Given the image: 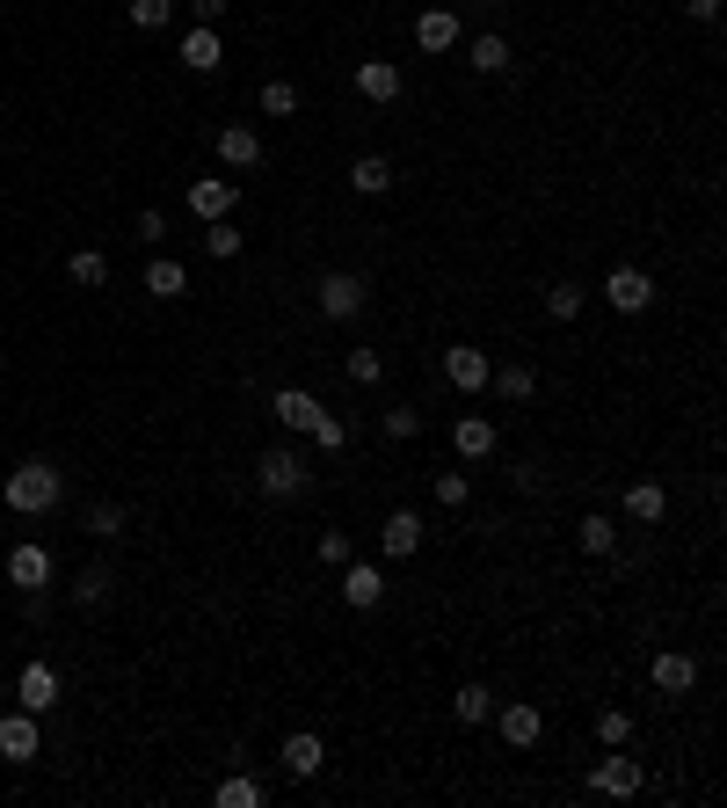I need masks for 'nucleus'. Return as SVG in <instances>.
Segmentation results:
<instances>
[{"instance_id":"obj_1","label":"nucleus","mask_w":727,"mask_h":808,"mask_svg":"<svg viewBox=\"0 0 727 808\" xmlns=\"http://www.w3.org/2000/svg\"><path fill=\"white\" fill-rule=\"evenodd\" d=\"M0 495H8V510H15V517H44V510H59L66 481H59V466H44V459H22Z\"/></svg>"},{"instance_id":"obj_2","label":"nucleus","mask_w":727,"mask_h":808,"mask_svg":"<svg viewBox=\"0 0 727 808\" xmlns=\"http://www.w3.org/2000/svg\"><path fill=\"white\" fill-rule=\"evenodd\" d=\"M255 489L270 495V503H292V495H306V459L284 452V444H270V452L255 459Z\"/></svg>"},{"instance_id":"obj_3","label":"nucleus","mask_w":727,"mask_h":808,"mask_svg":"<svg viewBox=\"0 0 727 808\" xmlns=\"http://www.w3.org/2000/svg\"><path fill=\"white\" fill-rule=\"evenodd\" d=\"M604 306H619V314H647V306H655V277L633 270V263H619L604 277Z\"/></svg>"},{"instance_id":"obj_4","label":"nucleus","mask_w":727,"mask_h":808,"mask_svg":"<svg viewBox=\"0 0 727 808\" xmlns=\"http://www.w3.org/2000/svg\"><path fill=\"white\" fill-rule=\"evenodd\" d=\"M364 300H371V292H364L357 270H328V277H320V314L328 321H357Z\"/></svg>"},{"instance_id":"obj_5","label":"nucleus","mask_w":727,"mask_h":808,"mask_svg":"<svg viewBox=\"0 0 727 808\" xmlns=\"http://www.w3.org/2000/svg\"><path fill=\"white\" fill-rule=\"evenodd\" d=\"M36 751H44V736H36V714H30V706L0 714V757H8V765H30Z\"/></svg>"},{"instance_id":"obj_6","label":"nucleus","mask_w":727,"mask_h":808,"mask_svg":"<svg viewBox=\"0 0 727 808\" xmlns=\"http://www.w3.org/2000/svg\"><path fill=\"white\" fill-rule=\"evenodd\" d=\"M495 728H503L509 751H531V743L546 736V714H538L531 700H509V706H495Z\"/></svg>"},{"instance_id":"obj_7","label":"nucleus","mask_w":727,"mask_h":808,"mask_svg":"<svg viewBox=\"0 0 727 808\" xmlns=\"http://www.w3.org/2000/svg\"><path fill=\"white\" fill-rule=\"evenodd\" d=\"M59 670L52 663H22V678H15V706H30V714H52L59 706Z\"/></svg>"},{"instance_id":"obj_8","label":"nucleus","mask_w":727,"mask_h":808,"mask_svg":"<svg viewBox=\"0 0 727 808\" xmlns=\"http://www.w3.org/2000/svg\"><path fill=\"white\" fill-rule=\"evenodd\" d=\"M233 204H241L233 176H197V182H190V211L204 219V227H211V219H233Z\"/></svg>"},{"instance_id":"obj_9","label":"nucleus","mask_w":727,"mask_h":808,"mask_svg":"<svg viewBox=\"0 0 727 808\" xmlns=\"http://www.w3.org/2000/svg\"><path fill=\"white\" fill-rule=\"evenodd\" d=\"M495 444H503L495 416H459V422H451V452H459V459H495Z\"/></svg>"},{"instance_id":"obj_10","label":"nucleus","mask_w":727,"mask_h":808,"mask_svg":"<svg viewBox=\"0 0 727 808\" xmlns=\"http://www.w3.org/2000/svg\"><path fill=\"white\" fill-rule=\"evenodd\" d=\"M379 598H386V568H371V562H357V554H349V562H343V605L371 612Z\"/></svg>"},{"instance_id":"obj_11","label":"nucleus","mask_w":727,"mask_h":808,"mask_svg":"<svg viewBox=\"0 0 727 808\" xmlns=\"http://www.w3.org/2000/svg\"><path fill=\"white\" fill-rule=\"evenodd\" d=\"M589 787L611 794V801H625V794H641V757H597V773H589Z\"/></svg>"},{"instance_id":"obj_12","label":"nucleus","mask_w":727,"mask_h":808,"mask_svg":"<svg viewBox=\"0 0 727 808\" xmlns=\"http://www.w3.org/2000/svg\"><path fill=\"white\" fill-rule=\"evenodd\" d=\"M487 350H466V343H459V350H444V379H451V393H487Z\"/></svg>"},{"instance_id":"obj_13","label":"nucleus","mask_w":727,"mask_h":808,"mask_svg":"<svg viewBox=\"0 0 727 808\" xmlns=\"http://www.w3.org/2000/svg\"><path fill=\"white\" fill-rule=\"evenodd\" d=\"M277 765H284V773H292V779H313V773H320V765H328V743L313 736V728H298V736H284Z\"/></svg>"},{"instance_id":"obj_14","label":"nucleus","mask_w":727,"mask_h":808,"mask_svg":"<svg viewBox=\"0 0 727 808\" xmlns=\"http://www.w3.org/2000/svg\"><path fill=\"white\" fill-rule=\"evenodd\" d=\"M379 546H386V562H408V554L422 546V517L415 510H393V517L379 525Z\"/></svg>"},{"instance_id":"obj_15","label":"nucleus","mask_w":727,"mask_h":808,"mask_svg":"<svg viewBox=\"0 0 727 808\" xmlns=\"http://www.w3.org/2000/svg\"><path fill=\"white\" fill-rule=\"evenodd\" d=\"M8 583H15V590H44V583H52V554H44V546H15V554H8Z\"/></svg>"},{"instance_id":"obj_16","label":"nucleus","mask_w":727,"mask_h":808,"mask_svg":"<svg viewBox=\"0 0 727 808\" xmlns=\"http://www.w3.org/2000/svg\"><path fill=\"white\" fill-rule=\"evenodd\" d=\"M357 95L364 103H400V66L393 59H364L357 66Z\"/></svg>"},{"instance_id":"obj_17","label":"nucleus","mask_w":727,"mask_h":808,"mask_svg":"<svg viewBox=\"0 0 727 808\" xmlns=\"http://www.w3.org/2000/svg\"><path fill=\"white\" fill-rule=\"evenodd\" d=\"M698 685V663L684 649H662L655 655V692H670V700H684V692Z\"/></svg>"},{"instance_id":"obj_18","label":"nucleus","mask_w":727,"mask_h":808,"mask_svg":"<svg viewBox=\"0 0 727 808\" xmlns=\"http://www.w3.org/2000/svg\"><path fill=\"white\" fill-rule=\"evenodd\" d=\"M219 160H225V168H255V160H262V132H255V124H225V132H219Z\"/></svg>"},{"instance_id":"obj_19","label":"nucleus","mask_w":727,"mask_h":808,"mask_svg":"<svg viewBox=\"0 0 727 808\" xmlns=\"http://www.w3.org/2000/svg\"><path fill=\"white\" fill-rule=\"evenodd\" d=\"M349 190H357V197H386V190H393V160H386V154H357V160H349Z\"/></svg>"},{"instance_id":"obj_20","label":"nucleus","mask_w":727,"mask_h":808,"mask_svg":"<svg viewBox=\"0 0 727 808\" xmlns=\"http://www.w3.org/2000/svg\"><path fill=\"white\" fill-rule=\"evenodd\" d=\"M415 44L422 52H451V44H459V15H451V8H422L415 15Z\"/></svg>"},{"instance_id":"obj_21","label":"nucleus","mask_w":727,"mask_h":808,"mask_svg":"<svg viewBox=\"0 0 727 808\" xmlns=\"http://www.w3.org/2000/svg\"><path fill=\"white\" fill-rule=\"evenodd\" d=\"M146 292H154V300H182V292H190V270L175 263V255H154V263H146Z\"/></svg>"},{"instance_id":"obj_22","label":"nucleus","mask_w":727,"mask_h":808,"mask_svg":"<svg viewBox=\"0 0 727 808\" xmlns=\"http://www.w3.org/2000/svg\"><path fill=\"white\" fill-rule=\"evenodd\" d=\"M270 408H277L284 430H313V416H320V401H313L306 387H277V401H270Z\"/></svg>"},{"instance_id":"obj_23","label":"nucleus","mask_w":727,"mask_h":808,"mask_svg":"<svg viewBox=\"0 0 727 808\" xmlns=\"http://www.w3.org/2000/svg\"><path fill=\"white\" fill-rule=\"evenodd\" d=\"M219 30H204V22H197V30L190 36H182V66H190V73H219Z\"/></svg>"},{"instance_id":"obj_24","label":"nucleus","mask_w":727,"mask_h":808,"mask_svg":"<svg viewBox=\"0 0 727 808\" xmlns=\"http://www.w3.org/2000/svg\"><path fill=\"white\" fill-rule=\"evenodd\" d=\"M662 510H670V495H662L655 481H633V489H625V517H633V525H662Z\"/></svg>"},{"instance_id":"obj_25","label":"nucleus","mask_w":727,"mask_h":808,"mask_svg":"<svg viewBox=\"0 0 727 808\" xmlns=\"http://www.w3.org/2000/svg\"><path fill=\"white\" fill-rule=\"evenodd\" d=\"M466 66L473 73H509V36H495V30L473 36V44H466Z\"/></svg>"},{"instance_id":"obj_26","label":"nucleus","mask_w":727,"mask_h":808,"mask_svg":"<svg viewBox=\"0 0 727 808\" xmlns=\"http://www.w3.org/2000/svg\"><path fill=\"white\" fill-rule=\"evenodd\" d=\"M487 387L503 393V401H531V393H538V371L531 365H503V371H487Z\"/></svg>"},{"instance_id":"obj_27","label":"nucleus","mask_w":727,"mask_h":808,"mask_svg":"<svg viewBox=\"0 0 727 808\" xmlns=\"http://www.w3.org/2000/svg\"><path fill=\"white\" fill-rule=\"evenodd\" d=\"M575 539H582V554H597V562H604V554H619V525H611V517H582V525H575Z\"/></svg>"},{"instance_id":"obj_28","label":"nucleus","mask_w":727,"mask_h":808,"mask_svg":"<svg viewBox=\"0 0 727 808\" xmlns=\"http://www.w3.org/2000/svg\"><path fill=\"white\" fill-rule=\"evenodd\" d=\"M451 714H459V721L473 728V721L495 714V692H487V685H459V692H451Z\"/></svg>"},{"instance_id":"obj_29","label":"nucleus","mask_w":727,"mask_h":808,"mask_svg":"<svg viewBox=\"0 0 727 808\" xmlns=\"http://www.w3.org/2000/svg\"><path fill=\"white\" fill-rule=\"evenodd\" d=\"M597 743H604V751H625V743H633V714H625V706H604V714H597Z\"/></svg>"},{"instance_id":"obj_30","label":"nucleus","mask_w":727,"mask_h":808,"mask_svg":"<svg viewBox=\"0 0 727 808\" xmlns=\"http://www.w3.org/2000/svg\"><path fill=\"white\" fill-rule=\"evenodd\" d=\"M66 277L81 284V292H95V284H109V255H95V248H81V255H73V263H66Z\"/></svg>"},{"instance_id":"obj_31","label":"nucleus","mask_w":727,"mask_h":808,"mask_svg":"<svg viewBox=\"0 0 727 808\" xmlns=\"http://www.w3.org/2000/svg\"><path fill=\"white\" fill-rule=\"evenodd\" d=\"M204 255H211V263H233V255H241V233H233V219H211V227H204Z\"/></svg>"},{"instance_id":"obj_32","label":"nucleus","mask_w":727,"mask_h":808,"mask_svg":"<svg viewBox=\"0 0 727 808\" xmlns=\"http://www.w3.org/2000/svg\"><path fill=\"white\" fill-rule=\"evenodd\" d=\"M73 605H109V568H103V562L73 576Z\"/></svg>"},{"instance_id":"obj_33","label":"nucleus","mask_w":727,"mask_h":808,"mask_svg":"<svg viewBox=\"0 0 727 808\" xmlns=\"http://www.w3.org/2000/svg\"><path fill=\"white\" fill-rule=\"evenodd\" d=\"M582 306H589V292H582V284H554V292H546V314H554V321H575V314H582Z\"/></svg>"},{"instance_id":"obj_34","label":"nucleus","mask_w":727,"mask_h":808,"mask_svg":"<svg viewBox=\"0 0 727 808\" xmlns=\"http://www.w3.org/2000/svg\"><path fill=\"white\" fill-rule=\"evenodd\" d=\"M124 15H131V30H168V22H175V0H131Z\"/></svg>"},{"instance_id":"obj_35","label":"nucleus","mask_w":727,"mask_h":808,"mask_svg":"<svg viewBox=\"0 0 727 808\" xmlns=\"http://www.w3.org/2000/svg\"><path fill=\"white\" fill-rule=\"evenodd\" d=\"M306 438L320 444V452H343V444H349V422H343V416H328V408H320V416H313V430H306Z\"/></svg>"},{"instance_id":"obj_36","label":"nucleus","mask_w":727,"mask_h":808,"mask_svg":"<svg viewBox=\"0 0 727 808\" xmlns=\"http://www.w3.org/2000/svg\"><path fill=\"white\" fill-rule=\"evenodd\" d=\"M255 103H262V117H292V109H298V88H292V81H262Z\"/></svg>"},{"instance_id":"obj_37","label":"nucleus","mask_w":727,"mask_h":808,"mask_svg":"<svg viewBox=\"0 0 727 808\" xmlns=\"http://www.w3.org/2000/svg\"><path fill=\"white\" fill-rule=\"evenodd\" d=\"M219 808H262V787H255V779H241V773L219 779Z\"/></svg>"},{"instance_id":"obj_38","label":"nucleus","mask_w":727,"mask_h":808,"mask_svg":"<svg viewBox=\"0 0 727 808\" xmlns=\"http://www.w3.org/2000/svg\"><path fill=\"white\" fill-rule=\"evenodd\" d=\"M436 503H444V510H466L473 503V481L459 474V466H451V474H436Z\"/></svg>"},{"instance_id":"obj_39","label":"nucleus","mask_w":727,"mask_h":808,"mask_svg":"<svg viewBox=\"0 0 727 808\" xmlns=\"http://www.w3.org/2000/svg\"><path fill=\"white\" fill-rule=\"evenodd\" d=\"M379 371H386L379 350H349V379H357V387H379Z\"/></svg>"},{"instance_id":"obj_40","label":"nucleus","mask_w":727,"mask_h":808,"mask_svg":"<svg viewBox=\"0 0 727 808\" xmlns=\"http://www.w3.org/2000/svg\"><path fill=\"white\" fill-rule=\"evenodd\" d=\"M87 532H95V539H117V532H124V510L117 503H95V510H87Z\"/></svg>"},{"instance_id":"obj_41","label":"nucleus","mask_w":727,"mask_h":808,"mask_svg":"<svg viewBox=\"0 0 727 808\" xmlns=\"http://www.w3.org/2000/svg\"><path fill=\"white\" fill-rule=\"evenodd\" d=\"M415 430H422V416H415V408H386V438H400V444H408Z\"/></svg>"},{"instance_id":"obj_42","label":"nucleus","mask_w":727,"mask_h":808,"mask_svg":"<svg viewBox=\"0 0 727 808\" xmlns=\"http://www.w3.org/2000/svg\"><path fill=\"white\" fill-rule=\"evenodd\" d=\"M349 554H357V546H349V532H320V562H328V568H343Z\"/></svg>"},{"instance_id":"obj_43","label":"nucleus","mask_w":727,"mask_h":808,"mask_svg":"<svg viewBox=\"0 0 727 808\" xmlns=\"http://www.w3.org/2000/svg\"><path fill=\"white\" fill-rule=\"evenodd\" d=\"M190 15L204 22V30H219V15H225V0H190Z\"/></svg>"},{"instance_id":"obj_44","label":"nucleus","mask_w":727,"mask_h":808,"mask_svg":"<svg viewBox=\"0 0 727 808\" xmlns=\"http://www.w3.org/2000/svg\"><path fill=\"white\" fill-rule=\"evenodd\" d=\"M684 15H692V22H713V15H720V0H684Z\"/></svg>"}]
</instances>
